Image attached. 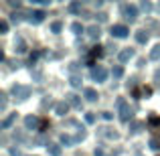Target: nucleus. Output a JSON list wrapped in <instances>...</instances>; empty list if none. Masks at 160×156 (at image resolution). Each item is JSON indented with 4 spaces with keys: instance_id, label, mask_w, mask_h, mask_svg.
Listing matches in <instances>:
<instances>
[{
    "instance_id": "nucleus-1",
    "label": "nucleus",
    "mask_w": 160,
    "mask_h": 156,
    "mask_svg": "<svg viewBox=\"0 0 160 156\" xmlns=\"http://www.w3.org/2000/svg\"><path fill=\"white\" fill-rule=\"evenodd\" d=\"M12 95H14L16 99H20V102H24V99L31 98V87L28 85H20V83H16V85H12Z\"/></svg>"
},
{
    "instance_id": "nucleus-34",
    "label": "nucleus",
    "mask_w": 160,
    "mask_h": 156,
    "mask_svg": "<svg viewBox=\"0 0 160 156\" xmlns=\"http://www.w3.org/2000/svg\"><path fill=\"white\" fill-rule=\"evenodd\" d=\"M102 118H103V120H112V118H113V113H109V112H103V113H102Z\"/></svg>"
},
{
    "instance_id": "nucleus-8",
    "label": "nucleus",
    "mask_w": 160,
    "mask_h": 156,
    "mask_svg": "<svg viewBox=\"0 0 160 156\" xmlns=\"http://www.w3.org/2000/svg\"><path fill=\"white\" fill-rule=\"evenodd\" d=\"M99 35H102V28H99L98 24H93V27L87 28V37H89L91 41H98V39H99Z\"/></svg>"
},
{
    "instance_id": "nucleus-3",
    "label": "nucleus",
    "mask_w": 160,
    "mask_h": 156,
    "mask_svg": "<svg viewBox=\"0 0 160 156\" xmlns=\"http://www.w3.org/2000/svg\"><path fill=\"white\" fill-rule=\"evenodd\" d=\"M122 16L126 20H130V23H134L138 18V8L134 4H122Z\"/></svg>"
},
{
    "instance_id": "nucleus-31",
    "label": "nucleus",
    "mask_w": 160,
    "mask_h": 156,
    "mask_svg": "<svg viewBox=\"0 0 160 156\" xmlns=\"http://www.w3.org/2000/svg\"><path fill=\"white\" fill-rule=\"evenodd\" d=\"M0 31H2V33H8V23H6V20H2V23H0Z\"/></svg>"
},
{
    "instance_id": "nucleus-21",
    "label": "nucleus",
    "mask_w": 160,
    "mask_h": 156,
    "mask_svg": "<svg viewBox=\"0 0 160 156\" xmlns=\"http://www.w3.org/2000/svg\"><path fill=\"white\" fill-rule=\"evenodd\" d=\"M112 75H113L116 79H120L122 75H124V69H122V65H116V67H113V69H112Z\"/></svg>"
},
{
    "instance_id": "nucleus-22",
    "label": "nucleus",
    "mask_w": 160,
    "mask_h": 156,
    "mask_svg": "<svg viewBox=\"0 0 160 156\" xmlns=\"http://www.w3.org/2000/svg\"><path fill=\"white\" fill-rule=\"evenodd\" d=\"M142 126H144L142 122H134V124L130 126V132H132V134H138V132L142 130Z\"/></svg>"
},
{
    "instance_id": "nucleus-17",
    "label": "nucleus",
    "mask_w": 160,
    "mask_h": 156,
    "mask_svg": "<svg viewBox=\"0 0 160 156\" xmlns=\"http://www.w3.org/2000/svg\"><path fill=\"white\" fill-rule=\"evenodd\" d=\"M61 144L71 146V144H75V138H73V136H69V134H61Z\"/></svg>"
},
{
    "instance_id": "nucleus-32",
    "label": "nucleus",
    "mask_w": 160,
    "mask_h": 156,
    "mask_svg": "<svg viewBox=\"0 0 160 156\" xmlns=\"http://www.w3.org/2000/svg\"><path fill=\"white\" fill-rule=\"evenodd\" d=\"M35 4H43V6H47V4H51V0H32Z\"/></svg>"
},
{
    "instance_id": "nucleus-23",
    "label": "nucleus",
    "mask_w": 160,
    "mask_h": 156,
    "mask_svg": "<svg viewBox=\"0 0 160 156\" xmlns=\"http://www.w3.org/2000/svg\"><path fill=\"white\" fill-rule=\"evenodd\" d=\"M69 12H73V14L81 12V4H79V2H71L69 4Z\"/></svg>"
},
{
    "instance_id": "nucleus-6",
    "label": "nucleus",
    "mask_w": 160,
    "mask_h": 156,
    "mask_svg": "<svg viewBox=\"0 0 160 156\" xmlns=\"http://www.w3.org/2000/svg\"><path fill=\"white\" fill-rule=\"evenodd\" d=\"M24 126H27V130H37V128L43 126V122H41L39 118H35V116H27L24 118Z\"/></svg>"
},
{
    "instance_id": "nucleus-26",
    "label": "nucleus",
    "mask_w": 160,
    "mask_h": 156,
    "mask_svg": "<svg viewBox=\"0 0 160 156\" xmlns=\"http://www.w3.org/2000/svg\"><path fill=\"white\" fill-rule=\"evenodd\" d=\"M71 31H73L75 35H79V33L83 31V28H81V23H73V24H71Z\"/></svg>"
},
{
    "instance_id": "nucleus-14",
    "label": "nucleus",
    "mask_w": 160,
    "mask_h": 156,
    "mask_svg": "<svg viewBox=\"0 0 160 156\" xmlns=\"http://www.w3.org/2000/svg\"><path fill=\"white\" fill-rule=\"evenodd\" d=\"M47 150L51 156H61V146L59 144H47Z\"/></svg>"
},
{
    "instance_id": "nucleus-19",
    "label": "nucleus",
    "mask_w": 160,
    "mask_h": 156,
    "mask_svg": "<svg viewBox=\"0 0 160 156\" xmlns=\"http://www.w3.org/2000/svg\"><path fill=\"white\" fill-rule=\"evenodd\" d=\"M150 59H152V61H158L160 59V45H156V47L150 51Z\"/></svg>"
},
{
    "instance_id": "nucleus-29",
    "label": "nucleus",
    "mask_w": 160,
    "mask_h": 156,
    "mask_svg": "<svg viewBox=\"0 0 160 156\" xmlns=\"http://www.w3.org/2000/svg\"><path fill=\"white\" fill-rule=\"evenodd\" d=\"M0 109H6V93L0 95Z\"/></svg>"
},
{
    "instance_id": "nucleus-4",
    "label": "nucleus",
    "mask_w": 160,
    "mask_h": 156,
    "mask_svg": "<svg viewBox=\"0 0 160 156\" xmlns=\"http://www.w3.org/2000/svg\"><path fill=\"white\" fill-rule=\"evenodd\" d=\"M91 79L98 81V83H103L108 79V69H106V67H102V65L91 67Z\"/></svg>"
},
{
    "instance_id": "nucleus-36",
    "label": "nucleus",
    "mask_w": 160,
    "mask_h": 156,
    "mask_svg": "<svg viewBox=\"0 0 160 156\" xmlns=\"http://www.w3.org/2000/svg\"><path fill=\"white\" fill-rule=\"evenodd\" d=\"M99 55H102V49H99V47H98V49H95V51H93V53H91V57H99Z\"/></svg>"
},
{
    "instance_id": "nucleus-11",
    "label": "nucleus",
    "mask_w": 160,
    "mask_h": 156,
    "mask_svg": "<svg viewBox=\"0 0 160 156\" xmlns=\"http://www.w3.org/2000/svg\"><path fill=\"white\" fill-rule=\"evenodd\" d=\"M67 109H69V103H67V102H59V103H55V112H57L59 116H65Z\"/></svg>"
},
{
    "instance_id": "nucleus-30",
    "label": "nucleus",
    "mask_w": 160,
    "mask_h": 156,
    "mask_svg": "<svg viewBox=\"0 0 160 156\" xmlns=\"http://www.w3.org/2000/svg\"><path fill=\"white\" fill-rule=\"evenodd\" d=\"M85 122L87 124H93L95 122V113H85Z\"/></svg>"
},
{
    "instance_id": "nucleus-9",
    "label": "nucleus",
    "mask_w": 160,
    "mask_h": 156,
    "mask_svg": "<svg viewBox=\"0 0 160 156\" xmlns=\"http://www.w3.org/2000/svg\"><path fill=\"white\" fill-rule=\"evenodd\" d=\"M134 57V49H124V51H120V55H118V59H120L122 63H126V61H130V59Z\"/></svg>"
},
{
    "instance_id": "nucleus-12",
    "label": "nucleus",
    "mask_w": 160,
    "mask_h": 156,
    "mask_svg": "<svg viewBox=\"0 0 160 156\" xmlns=\"http://www.w3.org/2000/svg\"><path fill=\"white\" fill-rule=\"evenodd\" d=\"M83 95H85V99H87V102H95V99H98V91H95V89H91V87H87V89L83 91Z\"/></svg>"
},
{
    "instance_id": "nucleus-10",
    "label": "nucleus",
    "mask_w": 160,
    "mask_h": 156,
    "mask_svg": "<svg viewBox=\"0 0 160 156\" xmlns=\"http://www.w3.org/2000/svg\"><path fill=\"white\" fill-rule=\"evenodd\" d=\"M67 103L73 105V108H81V98L75 95V93H69V95H67Z\"/></svg>"
},
{
    "instance_id": "nucleus-5",
    "label": "nucleus",
    "mask_w": 160,
    "mask_h": 156,
    "mask_svg": "<svg viewBox=\"0 0 160 156\" xmlns=\"http://www.w3.org/2000/svg\"><path fill=\"white\" fill-rule=\"evenodd\" d=\"M128 35H130V28L126 24H113L112 27V37H116V39H126Z\"/></svg>"
},
{
    "instance_id": "nucleus-16",
    "label": "nucleus",
    "mask_w": 160,
    "mask_h": 156,
    "mask_svg": "<svg viewBox=\"0 0 160 156\" xmlns=\"http://www.w3.org/2000/svg\"><path fill=\"white\" fill-rule=\"evenodd\" d=\"M14 120H16V113H10V116H8L6 120H2V124H0V126H2V130L10 128V126H12V122H14Z\"/></svg>"
},
{
    "instance_id": "nucleus-15",
    "label": "nucleus",
    "mask_w": 160,
    "mask_h": 156,
    "mask_svg": "<svg viewBox=\"0 0 160 156\" xmlns=\"http://www.w3.org/2000/svg\"><path fill=\"white\" fill-rule=\"evenodd\" d=\"M136 41H138L140 45L148 43V33H146V31H138V33H136Z\"/></svg>"
},
{
    "instance_id": "nucleus-35",
    "label": "nucleus",
    "mask_w": 160,
    "mask_h": 156,
    "mask_svg": "<svg viewBox=\"0 0 160 156\" xmlns=\"http://www.w3.org/2000/svg\"><path fill=\"white\" fill-rule=\"evenodd\" d=\"M95 156H108L106 152H103V150L102 148H95Z\"/></svg>"
},
{
    "instance_id": "nucleus-7",
    "label": "nucleus",
    "mask_w": 160,
    "mask_h": 156,
    "mask_svg": "<svg viewBox=\"0 0 160 156\" xmlns=\"http://www.w3.org/2000/svg\"><path fill=\"white\" fill-rule=\"evenodd\" d=\"M45 10H35V12H31V14H28V20H31L32 24H41L45 20Z\"/></svg>"
},
{
    "instance_id": "nucleus-24",
    "label": "nucleus",
    "mask_w": 160,
    "mask_h": 156,
    "mask_svg": "<svg viewBox=\"0 0 160 156\" xmlns=\"http://www.w3.org/2000/svg\"><path fill=\"white\" fill-rule=\"evenodd\" d=\"M69 83H71L73 87H79V85H81V77H79V75H71Z\"/></svg>"
},
{
    "instance_id": "nucleus-28",
    "label": "nucleus",
    "mask_w": 160,
    "mask_h": 156,
    "mask_svg": "<svg viewBox=\"0 0 160 156\" xmlns=\"http://www.w3.org/2000/svg\"><path fill=\"white\" fill-rule=\"evenodd\" d=\"M140 6H142V10H146V12H150V10H152V4H150V2H146V0L140 4Z\"/></svg>"
},
{
    "instance_id": "nucleus-33",
    "label": "nucleus",
    "mask_w": 160,
    "mask_h": 156,
    "mask_svg": "<svg viewBox=\"0 0 160 156\" xmlns=\"http://www.w3.org/2000/svg\"><path fill=\"white\" fill-rule=\"evenodd\" d=\"M95 18H99V23H106V20H108V16H106V14H103V12H99V14H98V16H95Z\"/></svg>"
},
{
    "instance_id": "nucleus-27",
    "label": "nucleus",
    "mask_w": 160,
    "mask_h": 156,
    "mask_svg": "<svg viewBox=\"0 0 160 156\" xmlns=\"http://www.w3.org/2000/svg\"><path fill=\"white\" fill-rule=\"evenodd\" d=\"M150 148H152V150H158L160 148V142L156 140V138H152V140H150Z\"/></svg>"
},
{
    "instance_id": "nucleus-18",
    "label": "nucleus",
    "mask_w": 160,
    "mask_h": 156,
    "mask_svg": "<svg viewBox=\"0 0 160 156\" xmlns=\"http://www.w3.org/2000/svg\"><path fill=\"white\" fill-rule=\"evenodd\" d=\"M14 47H16V53H24V51H27V45H24V41H22V39H16Z\"/></svg>"
},
{
    "instance_id": "nucleus-13",
    "label": "nucleus",
    "mask_w": 160,
    "mask_h": 156,
    "mask_svg": "<svg viewBox=\"0 0 160 156\" xmlns=\"http://www.w3.org/2000/svg\"><path fill=\"white\" fill-rule=\"evenodd\" d=\"M99 132H102V136L109 138V140H116V138H118V132H113L112 128H102V130H99Z\"/></svg>"
},
{
    "instance_id": "nucleus-37",
    "label": "nucleus",
    "mask_w": 160,
    "mask_h": 156,
    "mask_svg": "<svg viewBox=\"0 0 160 156\" xmlns=\"http://www.w3.org/2000/svg\"><path fill=\"white\" fill-rule=\"evenodd\" d=\"M10 154H12V156H20V152H18L16 148H10Z\"/></svg>"
},
{
    "instance_id": "nucleus-25",
    "label": "nucleus",
    "mask_w": 160,
    "mask_h": 156,
    "mask_svg": "<svg viewBox=\"0 0 160 156\" xmlns=\"http://www.w3.org/2000/svg\"><path fill=\"white\" fill-rule=\"evenodd\" d=\"M22 16H24V14H22V12H14V14H12V16H10V20H12V23H14V24H18V23H20V20H22Z\"/></svg>"
},
{
    "instance_id": "nucleus-2",
    "label": "nucleus",
    "mask_w": 160,
    "mask_h": 156,
    "mask_svg": "<svg viewBox=\"0 0 160 156\" xmlns=\"http://www.w3.org/2000/svg\"><path fill=\"white\" fill-rule=\"evenodd\" d=\"M118 108H120V120L122 122H130L132 120V109H130V105L126 103L124 98L118 99Z\"/></svg>"
},
{
    "instance_id": "nucleus-20",
    "label": "nucleus",
    "mask_w": 160,
    "mask_h": 156,
    "mask_svg": "<svg viewBox=\"0 0 160 156\" xmlns=\"http://www.w3.org/2000/svg\"><path fill=\"white\" fill-rule=\"evenodd\" d=\"M61 28H63V23H61V20H55V23L51 24V31L55 33V35H59V33H61Z\"/></svg>"
}]
</instances>
